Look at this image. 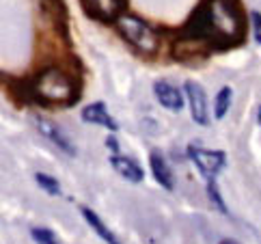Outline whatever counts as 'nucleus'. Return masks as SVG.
<instances>
[{"label": "nucleus", "instance_id": "obj_1", "mask_svg": "<svg viewBox=\"0 0 261 244\" xmlns=\"http://www.w3.org/2000/svg\"><path fill=\"white\" fill-rule=\"evenodd\" d=\"M31 97L43 106H71L80 97V80L61 67H43L29 84Z\"/></svg>", "mask_w": 261, "mask_h": 244}, {"label": "nucleus", "instance_id": "obj_2", "mask_svg": "<svg viewBox=\"0 0 261 244\" xmlns=\"http://www.w3.org/2000/svg\"><path fill=\"white\" fill-rule=\"evenodd\" d=\"M121 37L136 48L138 52L143 54H153L158 50V45H160V39H158V33L153 31L151 26H149L145 20H141L138 15H129V13H123L115 22Z\"/></svg>", "mask_w": 261, "mask_h": 244}, {"label": "nucleus", "instance_id": "obj_3", "mask_svg": "<svg viewBox=\"0 0 261 244\" xmlns=\"http://www.w3.org/2000/svg\"><path fill=\"white\" fill-rule=\"evenodd\" d=\"M188 158L192 164L199 168V173L205 177V182H216L218 173L227 164V154L218 152V149H203L197 145L188 147Z\"/></svg>", "mask_w": 261, "mask_h": 244}, {"label": "nucleus", "instance_id": "obj_4", "mask_svg": "<svg viewBox=\"0 0 261 244\" xmlns=\"http://www.w3.org/2000/svg\"><path fill=\"white\" fill-rule=\"evenodd\" d=\"M80 7L91 20L110 24L125 13L127 3L125 0H80Z\"/></svg>", "mask_w": 261, "mask_h": 244}, {"label": "nucleus", "instance_id": "obj_5", "mask_svg": "<svg viewBox=\"0 0 261 244\" xmlns=\"http://www.w3.org/2000/svg\"><path fill=\"white\" fill-rule=\"evenodd\" d=\"M184 93H186V97H188V106H190L194 124L207 126V124H210V115H207V95H205V91L201 89V84L194 82V80L184 82Z\"/></svg>", "mask_w": 261, "mask_h": 244}, {"label": "nucleus", "instance_id": "obj_6", "mask_svg": "<svg viewBox=\"0 0 261 244\" xmlns=\"http://www.w3.org/2000/svg\"><path fill=\"white\" fill-rule=\"evenodd\" d=\"M37 130L48 138V140H52L54 145H57L59 149H63L65 154H69V156H76V145L69 140V136L63 132V130L57 126V124H52L50 119H43V117H37Z\"/></svg>", "mask_w": 261, "mask_h": 244}, {"label": "nucleus", "instance_id": "obj_7", "mask_svg": "<svg viewBox=\"0 0 261 244\" xmlns=\"http://www.w3.org/2000/svg\"><path fill=\"white\" fill-rule=\"evenodd\" d=\"M82 121H85V124L108 128V130H113V132H117V130H119L117 121H115L113 115L108 112V108H106L104 102H93V104H89V106L82 108Z\"/></svg>", "mask_w": 261, "mask_h": 244}, {"label": "nucleus", "instance_id": "obj_8", "mask_svg": "<svg viewBox=\"0 0 261 244\" xmlns=\"http://www.w3.org/2000/svg\"><path fill=\"white\" fill-rule=\"evenodd\" d=\"M153 93H155V97L158 102L166 108V110H181L184 108V95H181V91L175 87V84L171 82H166V80H158L153 84Z\"/></svg>", "mask_w": 261, "mask_h": 244}, {"label": "nucleus", "instance_id": "obj_9", "mask_svg": "<svg viewBox=\"0 0 261 244\" xmlns=\"http://www.w3.org/2000/svg\"><path fill=\"white\" fill-rule=\"evenodd\" d=\"M110 164H113V168L121 177H123V180L132 182V184H141L145 180L143 166L138 164L136 160H132V158H127V156L113 154V156H110Z\"/></svg>", "mask_w": 261, "mask_h": 244}, {"label": "nucleus", "instance_id": "obj_10", "mask_svg": "<svg viewBox=\"0 0 261 244\" xmlns=\"http://www.w3.org/2000/svg\"><path fill=\"white\" fill-rule=\"evenodd\" d=\"M149 168H151L153 180L160 184L162 188H166V190L175 188V175L171 171L169 162H166V158L160 152H151V156H149Z\"/></svg>", "mask_w": 261, "mask_h": 244}, {"label": "nucleus", "instance_id": "obj_11", "mask_svg": "<svg viewBox=\"0 0 261 244\" xmlns=\"http://www.w3.org/2000/svg\"><path fill=\"white\" fill-rule=\"evenodd\" d=\"M80 214H82V216H85V221L89 223V227H91L93 231H95L97 236H99L101 240H104L106 244H123V242H121V240L115 236L113 231H110V229L106 227V223L101 221V218H99L97 214L93 212L91 208H85V205H82V208H80Z\"/></svg>", "mask_w": 261, "mask_h": 244}, {"label": "nucleus", "instance_id": "obj_12", "mask_svg": "<svg viewBox=\"0 0 261 244\" xmlns=\"http://www.w3.org/2000/svg\"><path fill=\"white\" fill-rule=\"evenodd\" d=\"M231 100H233V91L231 87H222L218 93H216V102H214V117L216 119H222L229 112V106H231Z\"/></svg>", "mask_w": 261, "mask_h": 244}, {"label": "nucleus", "instance_id": "obj_13", "mask_svg": "<svg viewBox=\"0 0 261 244\" xmlns=\"http://www.w3.org/2000/svg\"><path fill=\"white\" fill-rule=\"evenodd\" d=\"M35 182L39 184L41 190H45V192L52 194V197H59V194H61V184H59L57 177L45 175V173H37V175H35Z\"/></svg>", "mask_w": 261, "mask_h": 244}, {"label": "nucleus", "instance_id": "obj_14", "mask_svg": "<svg viewBox=\"0 0 261 244\" xmlns=\"http://www.w3.org/2000/svg\"><path fill=\"white\" fill-rule=\"evenodd\" d=\"M31 236L37 244H63L59 238H57V233H54L52 229H45V227H33L31 229Z\"/></svg>", "mask_w": 261, "mask_h": 244}, {"label": "nucleus", "instance_id": "obj_15", "mask_svg": "<svg viewBox=\"0 0 261 244\" xmlns=\"http://www.w3.org/2000/svg\"><path fill=\"white\" fill-rule=\"evenodd\" d=\"M207 192H210V199L214 201V205H216L220 212H225V214H227V205H225V201H222V197L218 194V186H216V182H207Z\"/></svg>", "mask_w": 261, "mask_h": 244}, {"label": "nucleus", "instance_id": "obj_16", "mask_svg": "<svg viewBox=\"0 0 261 244\" xmlns=\"http://www.w3.org/2000/svg\"><path fill=\"white\" fill-rule=\"evenodd\" d=\"M250 22H253V35H255V41L261 45V13L253 11L250 13Z\"/></svg>", "mask_w": 261, "mask_h": 244}, {"label": "nucleus", "instance_id": "obj_17", "mask_svg": "<svg viewBox=\"0 0 261 244\" xmlns=\"http://www.w3.org/2000/svg\"><path fill=\"white\" fill-rule=\"evenodd\" d=\"M220 244H240V242H236V240H229V238H227V240H220Z\"/></svg>", "mask_w": 261, "mask_h": 244}, {"label": "nucleus", "instance_id": "obj_18", "mask_svg": "<svg viewBox=\"0 0 261 244\" xmlns=\"http://www.w3.org/2000/svg\"><path fill=\"white\" fill-rule=\"evenodd\" d=\"M257 121H259V126H261V106H259V117H257Z\"/></svg>", "mask_w": 261, "mask_h": 244}]
</instances>
